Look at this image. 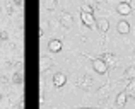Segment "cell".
Segmentation results:
<instances>
[{
	"label": "cell",
	"mask_w": 135,
	"mask_h": 109,
	"mask_svg": "<svg viewBox=\"0 0 135 109\" xmlns=\"http://www.w3.org/2000/svg\"><path fill=\"white\" fill-rule=\"evenodd\" d=\"M48 50L51 51V53H58V51H62V41H60V39H51L48 43Z\"/></svg>",
	"instance_id": "obj_8"
},
{
	"label": "cell",
	"mask_w": 135,
	"mask_h": 109,
	"mask_svg": "<svg viewBox=\"0 0 135 109\" xmlns=\"http://www.w3.org/2000/svg\"><path fill=\"white\" fill-rule=\"evenodd\" d=\"M7 36H9V34H7L5 31H0V39H7Z\"/></svg>",
	"instance_id": "obj_18"
},
{
	"label": "cell",
	"mask_w": 135,
	"mask_h": 109,
	"mask_svg": "<svg viewBox=\"0 0 135 109\" xmlns=\"http://www.w3.org/2000/svg\"><path fill=\"white\" fill-rule=\"evenodd\" d=\"M116 12L120 14V15H130L132 14V7H130V3L128 2H120L118 5H116Z\"/></svg>",
	"instance_id": "obj_4"
},
{
	"label": "cell",
	"mask_w": 135,
	"mask_h": 109,
	"mask_svg": "<svg viewBox=\"0 0 135 109\" xmlns=\"http://www.w3.org/2000/svg\"><path fill=\"white\" fill-rule=\"evenodd\" d=\"M12 82L17 84V85H19V84H22V73H21V72H16V73H14V77H12Z\"/></svg>",
	"instance_id": "obj_15"
},
{
	"label": "cell",
	"mask_w": 135,
	"mask_h": 109,
	"mask_svg": "<svg viewBox=\"0 0 135 109\" xmlns=\"http://www.w3.org/2000/svg\"><path fill=\"white\" fill-rule=\"evenodd\" d=\"M109 89V85H104V87H101V89L98 90V94H99V97H101V99H104V96H106V90Z\"/></svg>",
	"instance_id": "obj_17"
},
{
	"label": "cell",
	"mask_w": 135,
	"mask_h": 109,
	"mask_svg": "<svg viewBox=\"0 0 135 109\" xmlns=\"http://www.w3.org/2000/svg\"><path fill=\"white\" fill-rule=\"evenodd\" d=\"M58 5L56 0H45V9L46 10H55V7Z\"/></svg>",
	"instance_id": "obj_14"
},
{
	"label": "cell",
	"mask_w": 135,
	"mask_h": 109,
	"mask_svg": "<svg viewBox=\"0 0 135 109\" xmlns=\"http://www.w3.org/2000/svg\"><path fill=\"white\" fill-rule=\"evenodd\" d=\"M75 109H91V107H75Z\"/></svg>",
	"instance_id": "obj_21"
},
{
	"label": "cell",
	"mask_w": 135,
	"mask_h": 109,
	"mask_svg": "<svg viewBox=\"0 0 135 109\" xmlns=\"http://www.w3.org/2000/svg\"><path fill=\"white\" fill-rule=\"evenodd\" d=\"M125 77H127L128 80H133V79H135V65L128 66V68L125 70Z\"/></svg>",
	"instance_id": "obj_13"
},
{
	"label": "cell",
	"mask_w": 135,
	"mask_h": 109,
	"mask_svg": "<svg viewBox=\"0 0 135 109\" xmlns=\"http://www.w3.org/2000/svg\"><path fill=\"white\" fill-rule=\"evenodd\" d=\"M127 101H128V96H127L125 92H120L118 96H116V106H118V107H123L127 104Z\"/></svg>",
	"instance_id": "obj_11"
},
{
	"label": "cell",
	"mask_w": 135,
	"mask_h": 109,
	"mask_svg": "<svg viewBox=\"0 0 135 109\" xmlns=\"http://www.w3.org/2000/svg\"><path fill=\"white\" fill-rule=\"evenodd\" d=\"M60 24H62L65 29H70L72 24H74V17L70 15L69 12H62V14H60Z\"/></svg>",
	"instance_id": "obj_3"
},
{
	"label": "cell",
	"mask_w": 135,
	"mask_h": 109,
	"mask_svg": "<svg viewBox=\"0 0 135 109\" xmlns=\"http://www.w3.org/2000/svg\"><path fill=\"white\" fill-rule=\"evenodd\" d=\"M80 20H82V22L86 24L87 27H91V29L98 27V20L94 19V14H86V12H80Z\"/></svg>",
	"instance_id": "obj_2"
},
{
	"label": "cell",
	"mask_w": 135,
	"mask_h": 109,
	"mask_svg": "<svg viewBox=\"0 0 135 109\" xmlns=\"http://www.w3.org/2000/svg\"><path fill=\"white\" fill-rule=\"evenodd\" d=\"M67 84V75L65 73H55V75H53V85L55 87H63Z\"/></svg>",
	"instance_id": "obj_6"
},
{
	"label": "cell",
	"mask_w": 135,
	"mask_h": 109,
	"mask_svg": "<svg viewBox=\"0 0 135 109\" xmlns=\"http://www.w3.org/2000/svg\"><path fill=\"white\" fill-rule=\"evenodd\" d=\"M103 60L106 61V65H108L109 68H115V66H116V63H118V60H116V56L113 55V53H104Z\"/></svg>",
	"instance_id": "obj_7"
},
{
	"label": "cell",
	"mask_w": 135,
	"mask_h": 109,
	"mask_svg": "<svg viewBox=\"0 0 135 109\" xmlns=\"http://www.w3.org/2000/svg\"><path fill=\"white\" fill-rule=\"evenodd\" d=\"M17 109H24V101H21V102L17 104Z\"/></svg>",
	"instance_id": "obj_19"
},
{
	"label": "cell",
	"mask_w": 135,
	"mask_h": 109,
	"mask_svg": "<svg viewBox=\"0 0 135 109\" xmlns=\"http://www.w3.org/2000/svg\"><path fill=\"white\" fill-rule=\"evenodd\" d=\"M125 94L128 97H132V99H135V79L128 82V85H127V89H125Z\"/></svg>",
	"instance_id": "obj_10"
},
{
	"label": "cell",
	"mask_w": 135,
	"mask_h": 109,
	"mask_svg": "<svg viewBox=\"0 0 135 109\" xmlns=\"http://www.w3.org/2000/svg\"><path fill=\"white\" fill-rule=\"evenodd\" d=\"M80 12H86V14H94V9H92L89 3H84V5L80 7Z\"/></svg>",
	"instance_id": "obj_16"
},
{
	"label": "cell",
	"mask_w": 135,
	"mask_h": 109,
	"mask_svg": "<svg viewBox=\"0 0 135 109\" xmlns=\"http://www.w3.org/2000/svg\"><path fill=\"white\" fill-rule=\"evenodd\" d=\"M53 66V60L50 58V56H41L40 58V70L41 72H46V70H50Z\"/></svg>",
	"instance_id": "obj_5"
},
{
	"label": "cell",
	"mask_w": 135,
	"mask_h": 109,
	"mask_svg": "<svg viewBox=\"0 0 135 109\" xmlns=\"http://www.w3.org/2000/svg\"><path fill=\"white\" fill-rule=\"evenodd\" d=\"M116 31H118L120 34H128L130 33V24L127 22V20H120V22L116 24Z\"/></svg>",
	"instance_id": "obj_9"
},
{
	"label": "cell",
	"mask_w": 135,
	"mask_h": 109,
	"mask_svg": "<svg viewBox=\"0 0 135 109\" xmlns=\"http://www.w3.org/2000/svg\"><path fill=\"white\" fill-rule=\"evenodd\" d=\"M98 29L101 33H106L109 29V20L108 19H98Z\"/></svg>",
	"instance_id": "obj_12"
},
{
	"label": "cell",
	"mask_w": 135,
	"mask_h": 109,
	"mask_svg": "<svg viewBox=\"0 0 135 109\" xmlns=\"http://www.w3.org/2000/svg\"><path fill=\"white\" fill-rule=\"evenodd\" d=\"M92 68H94L96 73L104 75V73H108V68H109V66L106 65V61L103 58H94V60H92Z\"/></svg>",
	"instance_id": "obj_1"
},
{
	"label": "cell",
	"mask_w": 135,
	"mask_h": 109,
	"mask_svg": "<svg viewBox=\"0 0 135 109\" xmlns=\"http://www.w3.org/2000/svg\"><path fill=\"white\" fill-rule=\"evenodd\" d=\"M14 2H16V5H19V7L22 5V0H14Z\"/></svg>",
	"instance_id": "obj_20"
}]
</instances>
